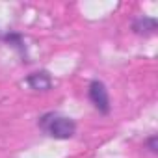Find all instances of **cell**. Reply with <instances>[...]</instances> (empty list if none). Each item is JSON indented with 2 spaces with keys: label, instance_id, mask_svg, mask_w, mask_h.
<instances>
[{
  "label": "cell",
  "instance_id": "cell-3",
  "mask_svg": "<svg viewBox=\"0 0 158 158\" xmlns=\"http://www.w3.org/2000/svg\"><path fill=\"white\" fill-rule=\"evenodd\" d=\"M26 84L35 91H48L52 88V78L47 71H37L26 76Z\"/></svg>",
  "mask_w": 158,
  "mask_h": 158
},
{
  "label": "cell",
  "instance_id": "cell-6",
  "mask_svg": "<svg viewBox=\"0 0 158 158\" xmlns=\"http://www.w3.org/2000/svg\"><path fill=\"white\" fill-rule=\"evenodd\" d=\"M145 147L149 149V152H152V154H158V136H156V134H152L151 138H147V141H145Z\"/></svg>",
  "mask_w": 158,
  "mask_h": 158
},
{
  "label": "cell",
  "instance_id": "cell-1",
  "mask_svg": "<svg viewBox=\"0 0 158 158\" xmlns=\"http://www.w3.org/2000/svg\"><path fill=\"white\" fill-rule=\"evenodd\" d=\"M37 125L47 136H50L54 139H71L76 132V123L71 117L61 115L58 112H48V114L41 115Z\"/></svg>",
  "mask_w": 158,
  "mask_h": 158
},
{
  "label": "cell",
  "instance_id": "cell-4",
  "mask_svg": "<svg viewBox=\"0 0 158 158\" xmlns=\"http://www.w3.org/2000/svg\"><path fill=\"white\" fill-rule=\"evenodd\" d=\"M158 28V21L154 17H149V15H143V17H138L134 23H132V30L134 34L138 35H152Z\"/></svg>",
  "mask_w": 158,
  "mask_h": 158
},
{
  "label": "cell",
  "instance_id": "cell-5",
  "mask_svg": "<svg viewBox=\"0 0 158 158\" xmlns=\"http://www.w3.org/2000/svg\"><path fill=\"white\" fill-rule=\"evenodd\" d=\"M2 39L4 41H8L11 47H15V48H19L21 52H24V43H23V37L19 35V34H6V35H2Z\"/></svg>",
  "mask_w": 158,
  "mask_h": 158
},
{
  "label": "cell",
  "instance_id": "cell-2",
  "mask_svg": "<svg viewBox=\"0 0 158 158\" xmlns=\"http://www.w3.org/2000/svg\"><path fill=\"white\" fill-rule=\"evenodd\" d=\"M88 97L91 101V104L101 112V114H110V95H108V88L104 86V82L101 80H91L89 88H88Z\"/></svg>",
  "mask_w": 158,
  "mask_h": 158
}]
</instances>
